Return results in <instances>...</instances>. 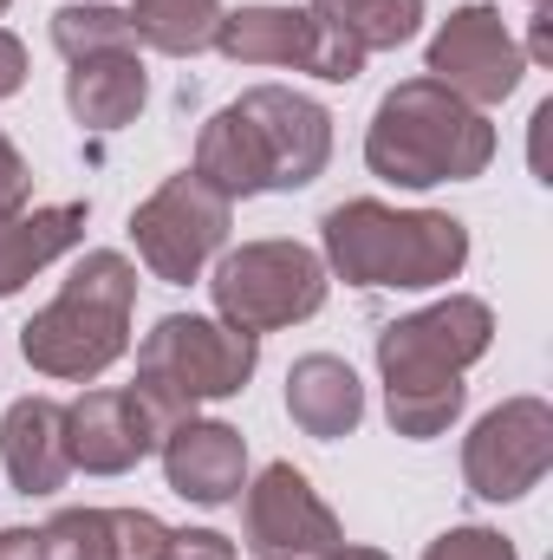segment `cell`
Listing matches in <instances>:
<instances>
[{
    "label": "cell",
    "instance_id": "obj_25",
    "mask_svg": "<svg viewBox=\"0 0 553 560\" xmlns=\"http://www.w3.org/2000/svg\"><path fill=\"white\" fill-rule=\"evenodd\" d=\"M163 560H242V555H235V541L215 535V528H169Z\"/></svg>",
    "mask_w": 553,
    "mask_h": 560
},
{
    "label": "cell",
    "instance_id": "obj_31",
    "mask_svg": "<svg viewBox=\"0 0 553 560\" xmlns=\"http://www.w3.org/2000/svg\"><path fill=\"white\" fill-rule=\"evenodd\" d=\"M534 7H541V0H534Z\"/></svg>",
    "mask_w": 553,
    "mask_h": 560
},
{
    "label": "cell",
    "instance_id": "obj_9",
    "mask_svg": "<svg viewBox=\"0 0 553 560\" xmlns=\"http://www.w3.org/2000/svg\"><path fill=\"white\" fill-rule=\"evenodd\" d=\"M215 52L235 66H299L326 85H352L365 72V46L313 7H235L222 13Z\"/></svg>",
    "mask_w": 553,
    "mask_h": 560
},
{
    "label": "cell",
    "instance_id": "obj_8",
    "mask_svg": "<svg viewBox=\"0 0 553 560\" xmlns=\"http://www.w3.org/2000/svg\"><path fill=\"white\" fill-rule=\"evenodd\" d=\"M228 229H235V202L222 189H209L196 170L169 176L163 189H150L138 209H131V242H138V261L169 287H189L222 248H228Z\"/></svg>",
    "mask_w": 553,
    "mask_h": 560
},
{
    "label": "cell",
    "instance_id": "obj_27",
    "mask_svg": "<svg viewBox=\"0 0 553 560\" xmlns=\"http://www.w3.org/2000/svg\"><path fill=\"white\" fill-rule=\"evenodd\" d=\"M0 560H46L39 528H0Z\"/></svg>",
    "mask_w": 553,
    "mask_h": 560
},
{
    "label": "cell",
    "instance_id": "obj_7",
    "mask_svg": "<svg viewBox=\"0 0 553 560\" xmlns=\"http://www.w3.org/2000/svg\"><path fill=\"white\" fill-rule=\"evenodd\" d=\"M215 313L242 332H280L326 306V261L306 242H242L209 275Z\"/></svg>",
    "mask_w": 553,
    "mask_h": 560
},
{
    "label": "cell",
    "instance_id": "obj_12",
    "mask_svg": "<svg viewBox=\"0 0 553 560\" xmlns=\"http://www.w3.org/2000/svg\"><path fill=\"white\" fill-rule=\"evenodd\" d=\"M242 535L261 560H299V555H326L345 541L339 515L319 502V489L293 469V463H268L242 502Z\"/></svg>",
    "mask_w": 553,
    "mask_h": 560
},
{
    "label": "cell",
    "instance_id": "obj_28",
    "mask_svg": "<svg viewBox=\"0 0 553 560\" xmlns=\"http://www.w3.org/2000/svg\"><path fill=\"white\" fill-rule=\"evenodd\" d=\"M528 52H534V59H553V20H548V7L534 13V39H528Z\"/></svg>",
    "mask_w": 553,
    "mask_h": 560
},
{
    "label": "cell",
    "instance_id": "obj_4",
    "mask_svg": "<svg viewBox=\"0 0 553 560\" xmlns=\"http://www.w3.org/2000/svg\"><path fill=\"white\" fill-rule=\"evenodd\" d=\"M131 306H138V268L118 248H92L66 275V287L20 326V352L39 378L92 385L125 359Z\"/></svg>",
    "mask_w": 553,
    "mask_h": 560
},
{
    "label": "cell",
    "instance_id": "obj_18",
    "mask_svg": "<svg viewBox=\"0 0 553 560\" xmlns=\"http://www.w3.org/2000/svg\"><path fill=\"white\" fill-rule=\"evenodd\" d=\"M79 242H85V202H46V209L7 215L0 222V300H13L39 268H52Z\"/></svg>",
    "mask_w": 553,
    "mask_h": 560
},
{
    "label": "cell",
    "instance_id": "obj_20",
    "mask_svg": "<svg viewBox=\"0 0 553 560\" xmlns=\"http://www.w3.org/2000/svg\"><path fill=\"white\" fill-rule=\"evenodd\" d=\"M125 20H131L138 46L169 52V59H196L222 33V0H131Z\"/></svg>",
    "mask_w": 553,
    "mask_h": 560
},
{
    "label": "cell",
    "instance_id": "obj_2",
    "mask_svg": "<svg viewBox=\"0 0 553 560\" xmlns=\"http://www.w3.org/2000/svg\"><path fill=\"white\" fill-rule=\"evenodd\" d=\"M495 346V313L475 293H449L423 313H404L378 332V378H385V418L398 436L430 443L462 418V372Z\"/></svg>",
    "mask_w": 553,
    "mask_h": 560
},
{
    "label": "cell",
    "instance_id": "obj_1",
    "mask_svg": "<svg viewBox=\"0 0 553 560\" xmlns=\"http://www.w3.org/2000/svg\"><path fill=\"white\" fill-rule=\"evenodd\" d=\"M332 163V118L306 92L255 85L235 105H222L196 138V176L222 189L228 202L268 196V189H306Z\"/></svg>",
    "mask_w": 553,
    "mask_h": 560
},
{
    "label": "cell",
    "instance_id": "obj_19",
    "mask_svg": "<svg viewBox=\"0 0 553 560\" xmlns=\"http://www.w3.org/2000/svg\"><path fill=\"white\" fill-rule=\"evenodd\" d=\"M150 98L138 52H98V59H72L66 72V105L85 131H125Z\"/></svg>",
    "mask_w": 553,
    "mask_h": 560
},
{
    "label": "cell",
    "instance_id": "obj_3",
    "mask_svg": "<svg viewBox=\"0 0 553 560\" xmlns=\"http://www.w3.org/2000/svg\"><path fill=\"white\" fill-rule=\"evenodd\" d=\"M372 176L398 189H436V183H469L495 163V125L456 98L436 79H404L378 98L372 131H365Z\"/></svg>",
    "mask_w": 553,
    "mask_h": 560
},
{
    "label": "cell",
    "instance_id": "obj_11",
    "mask_svg": "<svg viewBox=\"0 0 553 560\" xmlns=\"http://www.w3.org/2000/svg\"><path fill=\"white\" fill-rule=\"evenodd\" d=\"M521 72H528L521 39H515L508 20H502L495 7H482V0L456 7V13L436 26V39H430V66H423V79L449 85V92L469 98L475 112H482V105H502V98L521 85Z\"/></svg>",
    "mask_w": 553,
    "mask_h": 560
},
{
    "label": "cell",
    "instance_id": "obj_6",
    "mask_svg": "<svg viewBox=\"0 0 553 560\" xmlns=\"http://www.w3.org/2000/svg\"><path fill=\"white\" fill-rule=\"evenodd\" d=\"M261 365V339L228 326V319H202V313H163L138 346V405L150 411L156 436H169L176 423L196 418V405L235 398L248 392Z\"/></svg>",
    "mask_w": 553,
    "mask_h": 560
},
{
    "label": "cell",
    "instance_id": "obj_5",
    "mask_svg": "<svg viewBox=\"0 0 553 560\" xmlns=\"http://www.w3.org/2000/svg\"><path fill=\"white\" fill-rule=\"evenodd\" d=\"M326 268L352 287H449L469 268V229L443 209H391L352 196L319 222Z\"/></svg>",
    "mask_w": 553,
    "mask_h": 560
},
{
    "label": "cell",
    "instance_id": "obj_22",
    "mask_svg": "<svg viewBox=\"0 0 553 560\" xmlns=\"http://www.w3.org/2000/svg\"><path fill=\"white\" fill-rule=\"evenodd\" d=\"M52 46L72 66V59H98V52H138V33L118 7H79L72 0V7L52 13Z\"/></svg>",
    "mask_w": 553,
    "mask_h": 560
},
{
    "label": "cell",
    "instance_id": "obj_30",
    "mask_svg": "<svg viewBox=\"0 0 553 560\" xmlns=\"http://www.w3.org/2000/svg\"><path fill=\"white\" fill-rule=\"evenodd\" d=\"M7 7H13V0H0V13H7Z\"/></svg>",
    "mask_w": 553,
    "mask_h": 560
},
{
    "label": "cell",
    "instance_id": "obj_21",
    "mask_svg": "<svg viewBox=\"0 0 553 560\" xmlns=\"http://www.w3.org/2000/svg\"><path fill=\"white\" fill-rule=\"evenodd\" d=\"M313 13L352 33L365 52H398L423 26V0H313Z\"/></svg>",
    "mask_w": 553,
    "mask_h": 560
},
{
    "label": "cell",
    "instance_id": "obj_14",
    "mask_svg": "<svg viewBox=\"0 0 553 560\" xmlns=\"http://www.w3.org/2000/svg\"><path fill=\"white\" fill-rule=\"evenodd\" d=\"M163 482L196 509H228L248 489V436L215 418L176 423L163 436Z\"/></svg>",
    "mask_w": 553,
    "mask_h": 560
},
{
    "label": "cell",
    "instance_id": "obj_10",
    "mask_svg": "<svg viewBox=\"0 0 553 560\" xmlns=\"http://www.w3.org/2000/svg\"><path fill=\"white\" fill-rule=\"evenodd\" d=\"M553 469V405L548 398H508L482 411L475 430L462 436V482L482 502H515L541 489Z\"/></svg>",
    "mask_w": 553,
    "mask_h": 560
},
{
    "label": "cell",
    "instance_id": "obj_23",
    "mask_svg": "<svg viewBox=\"0 0 553 560\" xmlns=\"http://www.w3.org/2000/svg\"><path fill=\"white\" fill-rule=\"evenodd\" d=\"M423 560H515V541L495 528H449L423 548Z\"/></svg>",
    "mask_w": 553,
    "mask_h": 560
},
{
    "label": "cell",
    "instance_id": "obj_24",
    "mask_svg": "<svg viewBox=\"0 0 553 560\" xmlns=\"http://www.w3.org/2000/svg\"><path fill=\"white\" fill-rule=\"evenodd\" d=\"M26 196H33V170H26V156L13 150V138L0 131V222H7V215H20V209H26Z\"/></svg>",
    "mask_w": 553,
    "mask_h": 560
},
{
    "label": "cell",
    "instance_id": "obj_26",
    "mask_svg": "<svg viewBox=\"0 0 553 560\" xmlns=\"http://www.w3.org/2000/svg\"><path fill=\"white\" fill-rule=\"evenodd\" d=\"M20 85H26V46L0 26V98H13Z\"/></svg>",
    "mask_w": 553,
    "mask_h": 560
},
{
    "label": "cell",
    "instance_id": "obj_16",
    "mask_svg": "<svg viewBox=\"0 0 553 560\" xmlns=\"http://www.w3.org/2000/svg\"><path fill=\"white\" fill-rule=\"evenodd\" d=\"M0 463L20 495H52L72 476L66 450V405L59 398H13L0 418Z\"/></svg>",
    "mask_w": 553,
    "mask_h": 560
},
{
    "label": "cell",
    "instance_id": "obj_29",
    "mask_svg": "<svg viewBox=\"0 0 553 560\" xmlns=\"http://www.w3.org/2000/svg\"><path fill=\"white\" fill-rule=\"evenodd\" d=\"M299 560H391V555H378V548H352V541H339V548H326V555H299Z\"/></svg>",
    "mask_w": 553,
    "mask_h": 560
},
{
    "label": "cell",
    "instance_id": "obj_13",
    "mask_svg": "<svg viewBox=\"0 0 553 560\" xmlns=\"http://www.w3.org/2000/svg\"><path fill=\"white\" fill-rule=\"evenodd\" d=\"M66 450H72V469L85 476H125L150 450H163V436L131 385H98L66 405Z\"/></svg>",
    "mask_w": 553,
    "mask_h": 560
},
{
    "label": "cell",
    "instance_id": "obj_15",
    "mask_svg": "<svg viewBox=\"0 0 553 560\" xmlns=\"http://www.w3.org/2000/svg\"><path fill=\"white\" fill-rule=\"evenodd\" d=\"M46 560H163L169 528L150 509H59L46 528Z\"/></svg>",
    "mask_w": 553,
    "mask_h": 560
},
{
    "label": "cell",
    "instance_id": "obj_17",
    "mask_svg": "<svg viewBox=\"0 0 553 560\" xmlns=\"http://www.w3.org/2000/svg\"><path fill=\"white\" fill-rule=\"evenodd\" d=\"M286 418L299 423L306 436H319V443L352 436L365 423V385H358V372L345 359H332V352L293 359V372H286Z\"/></svg>",
    "mask_w": 553,
    "mask_h": 560
}]
</instances>
